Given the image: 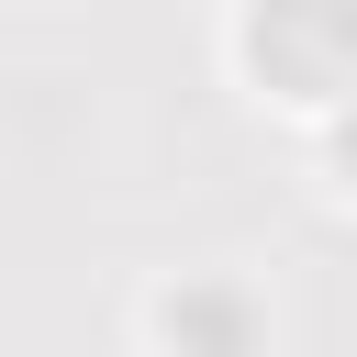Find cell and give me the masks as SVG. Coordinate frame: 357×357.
Here are the masks:
<instances>
[{
    "mask_svg": "<svg viewBox=\"0 0 357 357\" xmlns=\"http://www.w3.org/2000/svg\"><path fill=\"white\" fill-rule=\"evenodd\" d=\"M346 56H357V11H335V0H268V22H257V67H279L290 89H335Z\"/></svg>",
    "mask_w": 357,
    "mask_h": 357,
    "instance_id": "6da1fadb",
    "label": "cell"
},
{
    "mask_svg": "<svg viewBox=\"0 0 357 357\" xmlns=\"http://www.w3.org/2000/svg\"><path fill=\"white\" fill-rule=\"evenodd\" d=\"M346 156H357V134H346Z\"/></svg>",
    "mask_w": 357,
    "mask_h": 357,
    "instance_id": "7a4b0ae2",
    "label": "cell"
}]
</instances>
